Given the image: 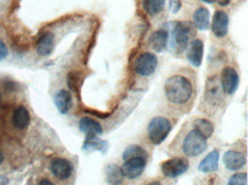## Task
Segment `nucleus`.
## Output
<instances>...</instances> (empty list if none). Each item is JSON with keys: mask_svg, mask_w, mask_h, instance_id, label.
Listing matches in <instances>:
<instances>
[{"mask_svg": "<svg viewBox=\"0 0 248 185\" xmlns=\"http://www.w3.org/2000/svg\"><path fill=\"white\" fill-rule=\"evenodd\" d=\"M165 94L171 103L184 104L191 97L192 85L186 77L180 75L171 76L165 84Z\"/></svg>", "mask_w": 248, "mask_h": 185, "instance_id": "1", "label": "nucleus"}, {"mask_svg": "<svg viewBox=\"0 0 248 185\" xmlns=\"http://www.w3.org/2000/svg\"><path fill=\"white\" fill-rule=\"evenodd\" d=\"M190 25L186 22H174L171 24L170 45L177 54L183 53L186 49L190 40Z\"/></svg>", "mask_w": 248, "mask_h": 185, "instance_id": "2", "label": "nucleus"}, {"mask_svg": "<svg viewBox=\"0 0 248 185\" xmlns=\"http://www.w3.org/2000/svg\"><path fill=\"white\" fill-rule=\"evenodd\" d=\"M149 139L154 144L158 145L167 139L170 133L171 125L170 120L164 117H155L149 123Z\"/></svg>", "mask_w": 248, "mask_h": 185, "instance_id": "3", "label": "nucleus"}, {"mask_svg": "<svg viewBox=\"0 0 248 185\" xmlns=\"http://www.w3.org/2000/svg\"><path fill=\"white\" fill-rule=\"evenodd\" d=\"M182 148L184 154L187 157H197L207 148V139L200 135L197 130H192L184 139Z\"/></svg>", "mask_w": 248, "mask_h": 185, "instance_id": "4", "label": "nucleus"}, {"mask_svg": "<svg viewBox=\"0 0 248 185\" xmlns=\"http://www.w3.org/2000/svg\"><path fill=\"white\" fill-rule=\"evenodd\" d=\"M158 66V59L152 53H143L134 62V70L138 75L149 77L154 75Z\"/></svg>", "mask_w": 248, "mask_h": 185, "instance_id": "5", "label": "nucleus"}, {"mask_svg": "<svg viewBox=\"0 0 248 185\" xmlns=\"http://www.w3.org/2000/svg\"><path fill=\"white\" fill-rule=\"evenodd\" d=\"M189 168V162L182 158H173L161 165V171L166 177L175 178L186 173Z\"/></svg>", "mask_w": 248, "mask_h": 185, "instance_id": "6", "label": "nucleus"}, {"mask_svg": "<svg viewBox=\"0 0 248 185\" xmlns=\"http://www.w3.org/2000/svg\"><path fill=\"white\" fill-rule=\"evenodd\" d=\"M221 84L222 89H223L225 94H234L238 86H239V76H238L236 70L232 68H224L223 71H222Z\"/></svg>", "mask_w": 248, "mask_h": 185, "instance_id": "7", "label": "nucleus"}, {"mask_svg": "<svg viewBox=\"0 0 248 185\" xmlns=\"http://www.w3.org/2000/svg\"><path fill=\"white\" fill-rule=\"evenodd\" d=\"M144 168H145L144 158H133L125 161V164H124L122 167V171L124 176L133 180V178H138L140 175L143 173Z\"/></svg>", "mask_w": 248, "mask_h": 185, "instance_id": "8", "label": "nucleus"}, {"mask_svg": "<svg viewBox=\"0 0 248 185\" xmlns=\"http://www.w3.org/2000/svg\"><path fill=\"white\" fill-rule=\"evenodd\" d=\"M229 29V16L223 11H216L212 22L213 33L217 38H223L227 36Z\"/></svg>", "mask_w": 248, "mask_h": 185, "instance_id": "9", "label": "nucleus"}, {"mask_svg": "<svg viewBox=\"0 0 248 185\" xmlns=\"http://www.w3.org/2000/svg\"><path fill=\"white\" fill-rule=\"evenodd\" d=\"M50 170L59 180H66L72 173V165L66 159L55 158L50 162Z\"/></svg>", "mask_w": 248, "mask_h": 185, "instance_id": "10", "label": "nucleus"}, {"mask_svg": "<svg viewBox=\"0 0 248 185\" xmlns=\"http://www.w3.org/2000/svg\"><path fill=\"white\" fill-rule=\"evenodd\" d=\"M186 59L190 64L195 68H199L203 59V43L200 39H195L189 45L186 53Z\"/></svg>", "mask_w": 248, "mask_h": 185, "instance_id": "11", "label": "nucleus"}, {"mask_svg": "<svg viewBox=\"0 0 248 185\" xmlns=\"http://www.w3.org/2000/svg\"><path fill=\"white\" fill-rule=\"evenodd\" d=\"M79 128L88 136V139H93L94 136L103 133V128L100 123L96 120L91 119V118H82L79 123Z\"/></svg>", "mask_w": 248, "mask_h": 185, "instance_id": "12", "label": "nucleus"}, {"mask_svg": "<svg viewBox=\"0 0 248 185\" xmlns=\"http://www.w3.org/2000/svg\"><path fill=\"white\" fill-rule=\"evenodd\" d=\"M224 165L230 170H238L245 165V155L238 151H227L224 154Z\"/></svg>", "mask_w": 248, "mask_h": 185, "instance_id": "13", "label": "nucleus"}, {"mask_svg": "<svg viewBox=\"0 0 248 185\" xmlns=\"http://www.w3.org/2000/svg\"><path fill=\"white\" fill-rule=\"evenodd\" d=\"M54 102H55V105L57 110L60 111L62 114H65L69 112L70 107H71L72 97L71 94L68 91H64V89H61L55 94V97H54Z\"/></svg>", "mask_w": 248, "mask_h": 185, "instance_id": "14", "label": "nucleus"}, {"mask_svg": "<svg viewBox=\"0 0 248 185\" xmlns=\"http://www.w3.org/2000/svg\"><path fill=\"white\" fill-rule=\"evenodd\" d=\"M218 158H220V154H218V151H212L206 155V158L202 159V161L199 164V171L202 173H212V171H215L217 169L218 166Z\"/></svg>", "mask_w": 248, "mask_h": 185, "instance_id": "15", "label": "nucleus"}, {"mask_svg": "<svg viewBox=\"0 0 248 185\" xmlns=\"http://www.w3.org/2000/svg\"><path fill=\"white\" fill-rule=\"evenodd\" d=\"M54 49V36L50 32L44 33L37 43V53L40 56H48Z\"/></svg>", "mask_w": 248, "mask_h": 185, "instance_id": "16", "label": "nucleus"}, {"mask_svg": "<svg viewBox=\"0 0 248 185\" xmlns=\"http://www.w3.org/2000/svg\"><path fill=\"white\" fill-rule=\"evenodd\" d=\"M150 43L152 48H154L155 52H164V50L166 49L168 44V32L166 30H163V29L155 31L151 36Z\"/></svg>", "mask_w": 248, "mask_h": 185, "instance_id": "17", "label": "nucleus"}, {"mask_svg": "<svg viewBox=\"0 0 248 185\" xmlns=\"http://www.w3.org/2000/svg\"><path fill=\"white\" fill-rule=\"evenodd\" d=\"M209 11L205 7H199L197 8L195 13H193V22H195L196 28L200 31H205L209 28Z\"/></svg>", "mask_w": 248, "mask_h": 185, "instance_id": "18", "label": "nucleus"}, {"mask_svg": "<svg viewBox=\"0 0 248 185\" xmlns=\"http://www.w3.org/2000/svg\"><path fill=\"white\" fill-rule=\"evenodd\" d=\"M30 123V114L24 107H18L13 114V125L18 129L27 128Z\"/></svg>", "mask_w": 248, "mask_h": 185, "instance_id": "19", "label": "nucleus"}, {"mask_svg": "<svg viewBox=\"0 0 248 185\" xmlns=\"http://www.w3.org/2000/svg\"><path fill=\"white\" fill-rule=\"evenodd\" d=\"M106 177L108 183L111 185H120L124 181V174L122 168L117 165H109L106 169Z\"/></svg>", "mask_w": 248, "mask_h": 185, "instance_id": "20", "label": "nucleus"}, {"mask_svg": "<svg viewBox=\"0 0 248 185\" xmlns=\"http://www.w3.org/2000/svg\"><path fill=\"white\" fill-rule=\"evenodd\" d=\"M195 130H197L200 135L207 139L208 137L212 136L213 132H214V126H213L211 121L206 119H199L195 123Z\"/></svg>", "mask_w": 248, "mask_h": 185, "instance_id": "21", "label": "nucleus"}, {"mask_svg": "<svg viewBox=\"0 0 248 185\" xmlns=\"http://www.w3.org/2000/svg\"><path fill=\"white\" fill-rule=\"evenodd\" d=\"M147 155L144 150H143L141 146L139 145H132L128 146L125 151H124L123 154V159L124 160H128V159H133V158H144Z\"/></svg>", "mask_w": 248, "mask_h": 185, "instance_id": "22", "label": "nucleus"}, {"mask_svg": "<svg viewBox=\"0 0 248 185\" xmlns=\"http://www.w3.org/2000/svg\"><path fill=\"white\" fill-rule=\"evenodd\" d=\"M166 0H144V6L152 15L159 14L165 7Z\"/></svg>", "mask_w": 248, "mask_h": 185, "instance_id": "23", "label": "nucleus"}, {"mask_svg": "<svg viewBox=\"0 0 248 185\" xmlns=\"http://www.w3.org/2000/svg\"><path fill=\"white\" fill-rule=\"evenodd\" d=\"M81 82H82L81 73L75 71V72H70L68 75V86L72 92H78L79 89H80Z\"/></svg>", "mask_w": 248, "mask_h": 185, "instance_id": "24", "label": "nucleus"}, {"mask_svg": "<svg viewBox=\"0 0 248 185\" xmlns=\"http://www.w3.org/2000/svg\"><path fill=\"white\" fill-rule=\"evenodd\" d=\"M228 185H248L247 182V174H236L229 180Z\"/></svg>", "mask_w": 248, "mask_h": 185, "instance_id": "25", "label": "nucleus"}, {"mask_svg": "<svg viewBox=\"0 0 248 185\" xmlns=\"http://www.w3.org/2000/svg\"><path fill=\"white\" fill-rule=\"evenodd\" d=\"M8 55V49L4 41L0 39V61H4Z\"/></svg>", "mask_w": 248, "mask_h": 185, "instance_id": "26", "label": "nucleus"}, {"mask_svg": "<svg viewBox=\"0 0 248 185\" xmlns=\"http://www.w3.org/2000/svg\"><path fill=\"white\" fill-rule=\"evenodd\" d=\"M170 8L171 13H177L181 9V0H170Z\"/></svg>", "mask_w": 248, "mask_h": 185, "instance_id": "27", "label": "nucleus"}, {"mask_svg": "<svg viewBox=\"0 0 248 185\" xmlns=\"http://www.w3.org/2000/svg\"><path fill=\"white\" fill-rule=\"evenodd\" d=\"M230 1L231 0H217L218 5H221V6H228L229 4H230Z\"/></svg>", "mask_w": 248, "mask_h": 185, "instance_id": "28", "label": "nucleus"}, {"mask_svg": "<svg viewBox=\"0 0 248 185\" xmlns=\"http://www.w3.org/2000/svg\"><path fill=\"white\" fill-rule=\"evenodd\" d=\"M39 185H54V184L50 181H48V180H43L39 183Z\"/></svg>", "mask_w": 248, "mask_h": 185, "instance_id": "29", "label": "nucleus"}, {"mask_svg": "<svg viewBox=\"0 0 248 185\" xmlns=\"http://www.w3.org/2000/svg\"><path fill=\"white\" fill-rule=\"evenodd\" d=\"M202 1L206 2V4H213V2H214L215 0H202Z\"/></svg>", "mask_w": 248, "mask_h": 185, "instance_id": "30", "label": "nucleus"}, {"mask_svg": "<svg viewBox=\"0 0 248 185\" xmlns=\"http://www.w3.org/2000/svg\"><path fill=\"white\" fill-rule=\"evenodd\" d=\"M148 185H161L160 182H151V183H149Z\"/></svg>", "mask_w": 248, "mask_h": 185, "instance_id": "31", "label": "nucleus"}, {"mask_svg": "<svg viewBox=\"0 0 248 185\" xmlns=\"http://www.w3.org/2000/svg\"><path fill=\"white\" fill-rule=\"evenodd\" d=\"M2 160H4V155H2V153L0 152V165H1V162H2Z\"/></svg>", "mask_w": 248, "mask_h": 185, "instance_id": "32", "label": "nucleus"}, {"mask_svg": "<svg viewBox=\"0 0 248 185\" xmlns=\"http://www.w3.org/2000/svg\"><path fill=\"white\" fill-rule=\"evenodd\" d=\"M0 101H1V94H0Z\"/></svg>", "mask_w": 248, "mask_h": 185, "instance_id": "33", "label": "nucleus"}]
</instances>
